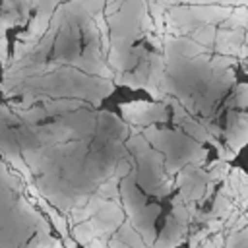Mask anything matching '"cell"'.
<instances>
[{"label": "cell", "instance_id": "2", "mask_svg": "<svg viewBox=\"0 0 248 248\" xmlns=\"http://www.w3.org/2000/svg\"><path fill=\"white\" fill-rule=\"evenodd\" d=\"M186 225H182L180 221H176L172 215L167 219V225L159 236V240L155 242L153 248H174L176 244H180V238H182V231H184Z\"/></svg>", "mask_w": 248, "mask_h": 248}, {"label": "cell", "instance_id": "4", "mask_svg": "<svg viewBox=\"0 0 248 248\" xmlns=\"http://www.w3.org/2000/svg\"><path fill=\"white\" fill-rule=\"evenodd\" d=\"M85 248H108V242L105 238H93Z\"/></svg>", "mask_w": 248, "mask_h": 248}, {"label": "cell", "instance_id": "1", "mask_svg": "<svg viewBox=\"0 0 248 248\" xmlns=\"http://www.w3.org/2000/svg\"><path fill=\"white\" fill-rule=\"evenodd\" d=\"M124 118L130 124L136 126H151L153 122L167 120V108L163 103H145V101H134L120 107Z\"/></svg>", "mask_w": 248, "mask_h": 248}, {"label": "cell", "instance_id": "5", "mask_svg": "<svg viewBox=\"0 0 248 248\" xmlns=\"http://www.w3.org/2000/svg\"><path fill=\"white\" fill-rule=\"evenodd\" d=\"M246 43H248V33H246Z\"/></svg>", "mask_w": 248, "mask_h": 248}, {"label": "cell", "instance_id": "3", "mask_svg": "<svg viewBox=\"0 0 248 248\" xmlns=\"http://www.w3.org/2000/svg\"><path fill=\"white\" fill-rule=\"evenodd\" d=\"M194 37H196V41L202 43V45H211V43L215 41V27L205 25V27H202V29H196V31H194Z\"/></svg>", "mask_w": 248, "mask_h": 248}]
</instances>
